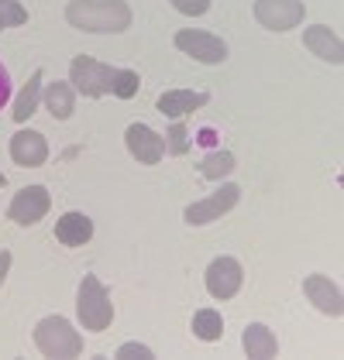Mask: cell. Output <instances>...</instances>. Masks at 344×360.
<instances>
[{
    "label": "cell",
    "mask_w": 344,
    "mask_h": 360,
    "mask_svg": "<svg viewBox=\"0 0 344 360\" xmlns=\"http://www.w3.org/2000/svg\"><path fill=\"white\" fill-rule=\"evenodd\" d=\"M207 103V93H193V89H169V93H162L159 96V103H155V110L166 113V117H183V113L197 110Z\"/></svg>",
    "instance_id": "2e32d148"
},
{
    "label": "cell",
    "mask_w": 344,
    "mask_h": 360,
    "mask_svg": "<svg viewBox=\"0 0 344 360\" xmlns=\"http://www.w3.org/2000/svg\"><path fill=\"white\" fill-rule=\"evenodd\" d=\"M35 343H38V350L45 357H56V360H69L83 354V336L73 330V323L62 319V316H45L35 326Z\"/></svg>",
    "instance_id": "3957f363"
},
{
    "label": "cell",
    "mask_w": 344,
    "mask_h": 360,
    "mask_svg": "<svg viewBox=\"0 0 344 360\" xmlns=\"http://www.w3.org/2000/svg\"><path fill=\"white\" fill-rule=\"evenodd\" d=\"M0 186H7V175H4V172H0Z\"/></svg>",
    "instance_id": "83f0119b"
},
{
    "label": "cell",
    "mask_w": 344,
    "mask_h": 360,
    "mask_svg": "<svg viewBox=\"0 0 344 360\" xmlns=\"http://www.w3.org/2000/svg\"><path fill=\"white\" fill-rule=\"evenodd\" d=\"M7 100H11V76H7V69L0 62V110L7 107Z\"/></svg>",
    "instance_id": "484cf974"
},
{
    "label": "cell",
    "mask_w": 344,
    "mask_h": 360,
    "mask_svg": "<svg viewBox=\"0 0 344 360\" xmlns=\"http://www.w3.org/2000/svg\"><path fill=\"white\" fill-rule=\"evenodd\" d=\"M42 79H45V72H42V69H35V72H31V79H28V86H25V89H21V96H18V100H14V120H18V124H25V120H28L31 113L38 110V100H42Z\"/></svg>",
    "instance_id": "ac0fdd59"
},
{
    "label": "cell",
    "mask_w": 344,
    "mask_h": 360,
    "mask_svg": "<svg viewBox=\"0 0 344 360\" xmlns=\"http://www.w3.org/2000/svg\"><path fill=\"white\" fill-rule=\"evenodd\" d=\"M138 86H142V79H138V72H135V69H117L111 93H114L117 100H131V96L138 93Z\"/></svg>",
    "instance_id": "44dd1931"
},
{
    "label": "cell",
    "mask_w": 344,
    "mask_h": 360,
    "mask_svg": "<svg viewBox=\"0 0 344 360\" xmlns=\"http://www.w3.org/2000/svg\"><path fill=\"white\" fill-rule=\"evenodd\" d=\"M76 312H80L83 330H90V333H104L111 323H114V302H111L104 281L97 275H83V281H80Z\"/></svg>",
    "instance_id": "7a4b0ae2"
},
{
    "label": "cell",
    "mask_w": 344,
    "mask_h": 360,
    "mask_svg": "<svg viewBox=\"0 0 344 360\" xmlns=\"http://www.w3.org/2000/svg\"><path fill=\"white\" fill-rule=\"evenodd\" d=\"M66 21L90 34H121L131 28L128 0H69Z\"/></svg>",
    "instance_id": "6da1fadb"
},
{
    "label": "cell",
    "mask_w": 344,
    "mask_h": 360,
    "mask_svg": "<svg viewBox=\"0 0 344 360\" xmlns=\"http://www.w3.org/2000/svg\"><path fill=\"white\" fill-rule=\"evenodd\" d=\"M49 206H52V195H49L45 186H25L21 193L11 199L7 217L18 223V226H35L38 220H45Z\"/></svg>",
    "instance_id": "52a82bcc"
},
{
    "label": "cell",
    "mask_w": 344,
    "mask_h": 360,
    "mask_svg": "<svg viewBox=\"0 0 344 360\" xmlns=\"http://www.w3.org/2000/svg\"><path fill=\"white\" fill-rule=\"evenodd\" d=\"M234 172V155L231 151H214L207 155L200 165V175L203 179H221V175H231Z\"/></svg>",
    "instance_id": "ffe728a7"
},
{
    "label": "cell",
    "mask_w": 344,
    "mask_h": 360,
    "mask_svg": "<svg viewBox=\"0 0 344 360\" xmlns=\"http://www.w3.org/2000/svg\"><path fill=\"white\" fill-rule=\"evenodd\" d=\"M117 357L121 360H155V354H152L148 347H142V343H121V347H117Z\"/></svg>",
    "instance_id": "cb8c5ba5"
},
{
    "label": "cell",
    "mask_w": 344,
    "mask_h": 360,
    "mask_svg": "<svg viewBox=\"0 0 344 360\" xmlns=\"http://www.w3.org/2000/svg\"><path fill=\"white\" fill-rule=\"evenodd\" d=\"M303 45H307V49H310L317 58L331 62V65H341V62H344V45H341V38H338L334 31L327 28V25H314V28L303 31Z\"/></svg>",
    "instance_id": "4fadbf2b"
},
{
    "label": "cell",
    "mask_w": 344,
    "mask_h": 360,
    "mask_svg": "<svg viewBox=\"0 0 344 360\" xmlns=\"http://www.w3.org/2000/svg\"><path fill=\"white\" fill-rule=\"evenodd\" d=\"M307 7L303 0H255V18L258 25H265L269 31H289L303 21Z\"/></svg>",
    "instance_id": "ba28073f"
},
{
    "label": "cell",
    "mask_w": 344,
    "mask_h": 360,
    "mask_svg": "<svg viewBox=\"0 0 344 360\" xmlns=\"http://www.w3.org/2000/svg\"><path fill=\"white\" fill-rule=\"evenodd\" d=\"M93 237V220L86 213H62L56 223V240L62 248H83L86 240Z\"/></svg>",
    "instance_id": "5bb4252c"
},
{
    "label": "cell",
    "mask_w": 344,
    "mask_h": 360,
    "mask_svg": "<svg viewBox=\"0 0 344 360\" xmlns=\"http://www.w3.org/2000/svg\"><path fill=\"white\" fill-rule=\"evenodd\" d=\"M172 7L179 11V14H190V18H200L210 11V0H172Z\"/></svg>",
    "instance_id": "d4e9b609"
},
{
    "label": "cell",
    "mask_w": 344,
    "mask_h": 360,
    "mask_svg": "<svg viewBox=\"0 0 344 360\" xmlns=\"http://www.w3.org/2000/svg\"><path fill=\"white\" fill-rule=\"evenodd\" d=\"M193 336L203 340V343L221 340V336H224V319H221V312H217V309H200V312L193 316Z\"/></svg>",
    "instance_id": "d6986e66"
},
{
    "label": "cell",
    "mask_w": 344,
    "mask_h": 360,
    "mask_svg": "<svg viewBox=\"0 0 344 360\" xmlns=\"http://www.w3.org/2000/svg\"><path fill=\"white\" fill-rule=\"evenodd\" d=\"M114 76H117L114 65H104V62H97V58H90V56H76L69 62V83L76 86L83 96H93V100L104 96V93H111Z\"/></svg>",
    "instance_id": "277c9868"
},
{
    "label": "cell",
    "mask_w": 344,
    "mask_h": 360,
    "mask_svg": "<svg viewBox=\"0 0 344 360\" xmlns=\"http://www.w3.org/2000/svg\"><path fill=\"white\" fill-rule=\"evenodd\" d=\"M176 49H179V52H186V56H193L197 62H203V65H217V62H224V58H228V45H224L217 34H210V31H197V28L176 31Z\"/></svg>",
    "instance_id": "8992f818"
},
{
    "label": "cell",
    "mask_w": 344,
    "mask_h": 360,
    "mask_svg": "<svg viewBox=\"0 0 344 360\" xmlns=\"http://www.w3.org/2000/svg\"><path fill=\"white\" fill-rule=\"evenodd\" d=\"M45 110L52 113V120H69L76 110V96L69 83H49L45 86Z\"/></svg>",
    "instance_id": "e0dca14e"
},
{
    "label": "cell",
    "mask_w": 344,
    "mask_h": 360,
    "mask_svg": "<svg viewBox=\"0 0 344 360\" xmlns=\"http://www.w3.org/2000/svg\"><path fill=\"white\" fill-rule=\"evenodd\" d=\"M203 278H207V292L214 299H234L241 281H245V271H241V264L234 257H214Z\"/></svg>",
    "instance_id": "9c48e42d"
},
{
    "label": "cell",
    "mask_w": 344,
    "mask_h": 360,
    "mask_svg": "<svg viewBox=\"0 0 344 360\" xmlns=\"http://www.w3.org/2000/svg\"><path fill=\"white\" fill-rule=\"evenodd\" d=\"M11 261H14V257H11V250H0V285H4L7 275H11Z\"/></svg>",
    "instance_id": "4316f807"
},
{
    "label": "cell",
    "mask_w": 344,
    "mask_h": 360,
    "mask_svg": "<svg viewBox=\"0 0 344 360\" xmlns=\"http://www.w3.org/2000/svg\"><path fill=\"white\" fill-rule=\"evenodd\" d=\"M11 158L21 168H38L45 165V158H49V144H45V138L38 131H18L11 138Z\"/></svg>",
    "instance_id": "7c38bea8"
},
{
    "label": "cell",
    "mask_w": 344,
    "mask_h": 360,
    "mask_svg": "<svg viewBox=\"0 0 344 360\" xmlns=\"http://www.w3.org/2000/svg\"><path fill=\"white\" fill-rule=\"evenodd\" d=\"M124 144H128L131 158H138L142 165H159L162 155H166V141L159 138L152 127H145V124H131L124 131Z\"/></svg>",
    "instance_id": "30bf717a"
},
{
    "label": "cell",
    "mask_w": 344,
    "mask_h": 360,
    "mask_svg": "<svg viewBox=\"0 0 344 360\" xmlns=\"http://www.w3.org/2000/svg\"><path fill=\"white\" fill-rule=\"evenodd\" d=\"M28 21V11L14 0H0V31L14 28V25H25Z\"/></svg>",
    "instance_id": "7402d4cb"
},
{
    "label": "cell",
    "mask_w": 344,
    "mask_h": 360,
    "mask_svg": "<svg viewBox=\"0 0 344 360\" xmlns=\"http://www.w3.org/2000/svg\"><path fill=\"white\" fill-rule=\"evenodd\" d=\"M238 199H241V189L238 186H221L214 195H207L200 202H190L186 210H183V220L190 223V226H207V223L221 220L224 213H231L234 206H238Z\"/></svg>",
    "instance_id": "5b68a950"
},
{
    "label": "cell",
    "mask_w": 344,
    "mask_h": 360,
    "mask_svg": "<svg viewBox=\"0 0 344 360\" xmlns=\"http://www.w3.org/2000/svg\"><path fill=\"white\" fill-rule=\"evenodd\" d=\"M241 347H245V354L255 360H269L279 354V340H276V333L269 330V326H262V323H252V326H245L241 333Z\"/></svg>",
    "instance_id": "9a60e30c"
},
{
    "label": "cell",
    "mask_w": 344,
    "mask_h": 360,
    "mask_svg": "<svg viewBox=\"0 0 344 360\" xmlns=\"http://www.w3.org/2000/svg\"><path fill=\"white\" fill-rule=\"evenodd\" d=\"M166 151L169 155H186L190 151V131L183 124H172V131L166 134Z\"/></svg>",
    "instance_id": "603a6c76"
},
{
    "label": "cell",
    "mask_w": 344,
    "mask_h": 360,
    "mask_svg": "<svg viewBox=\"0 0 344 360\" xmlns=\"http://www.w3.org/2000/svg\"><path fill=\"white\" fill-rule=\"evenodd\" d=\"M303 292H307V299H310L324 316H341L344 312L341 288H338L327 275H310L307 281H303Z\"/></svg>",
    "instance_id": "8fae6325"
}]
</instances>
